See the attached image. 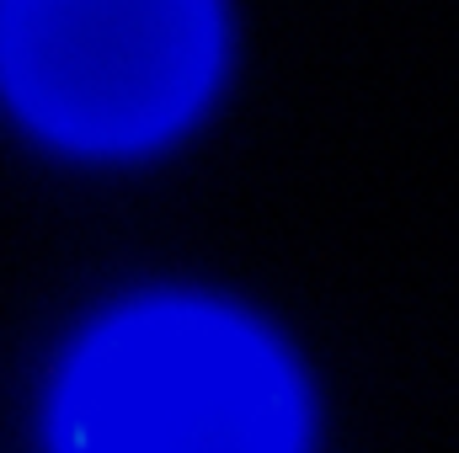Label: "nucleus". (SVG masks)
I'll return each mask as SVG.
<instances>
[{
    "label": "nucleus",
    "mask_w": 459,
    "mask_h": 453,
    "mask_svg": "<svg viewBox=\"0 0 459 453\" xmlns=\"http://www.w3.org/2000/svg\"><path fill=\"white\" fill-rule=\"evenodd\" d=\"M59 453H299L305 400L240 315L166 299L102 326L65 373Z\"/></svg>",
    "instance_id": "obj_1"
},
{
    "label": "nucleus",
    "mask_w": 459,
    "mask_h": 453,
    "mask_svg": "<svg viewBox=\"0 0 459 453\" xmlns=\"http://www.w3.org/2000/svg\"><path fill=\"white\" fill-rule=\"evenodd\" d=\"M214 0H0V86L48 139L139 150L177 133L220 75Z\"/></svg>",
    "instance_id": "obj_2"
}]
</instances>
